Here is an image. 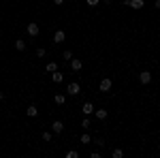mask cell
Listing matches in <instances>:
<instances>
[{"instance_id": "8", "label": "cell", "mask_w": 160, "mask_h": 158, "mask_svg": "<svg viewBox=\"0 0 160 158\" xmlns=\"http://www.w3.org/2000/svg\"><path fill=\"white\" fill-rule=\"evenodd\" d=\"M26 113H28L30 118H36V116H38V109H36L34 105H32V107H28V109H26Z\"/></svg>"}, {"instance_id": "6", "label": "cell", "mask_w": 160, "mask_h": 158, "mask_svg": "<svg viewBox=\"0 0 160 158\" xmlns=\"http://www.w3.org/2000/svg\"><path fill=\"white\" fill-rule=\"evenodd\" d=\"M28 34L30 36H36L38 34V24H28Z\"/></svg>"}, {"instance_id": "13", "label": "cell", "mask_w": 160, "mask_h": 158, "mask_svg": "<svg viewBox=\"0 0 160 158\" xmlns=\"http://www.w3.org/2000/svg\"><path fill=\"white\" fill-rule=\"evenodd\" d=\"M94 111V107H92V103H83V113L88 116V113H92Z\"/></svg>"}, {"instance_id": "14", "label": "cell", "mask_w": 160, "mask_h": 158, "mask_svg": "<svg viewBox=\"0 0 160 158\" xmlns=\"http://www.w3.org/2000/svg\"><path fill=\"white\" fill-rule=\"evenodd\" d=\"M96 118H98V120H105V118H107V111H105V109H98V111H96Z\"/></svg>"}, {"instance_id": "17", "label": "cell", "mask_w": 160, "mask_h": 158, "mask_svg": "<svg viewBox=\"0 0 160 158\" xmlns=\"http://www.w3.org/2000/svg\"><path fill=\"white\" fill-rule=\"evenodd\" d=\"M77 156H79V154H77V152H75V150H70V152H66V158H77Z\"/></svg>"}, {"instance_id": "9", "label": "cell", "mask_w": 160, "mask_h": 158, "mask_svg": "<svg viewBox=\"0 0 160 158\" xmlns=\"http://www.w3.org/2000/svg\"><path fill=\"white\" fill-rule=\"evenodd\" d=\"M70 66H73V70H79L81 68V60H73L70 58Z\"/></svg>"}, {"instance_id": "1", "label": "cell", "mask_w": 160, "mask_h": 158, "mask_svg": "<svg viewBox=\"0 0 160 158\" xmlns=\"http://www.w3.org/2000/svg\"><path fill=\"white\" fill-rule=\"evenodd\" d=\"M139 81H141V83H150V81H152V73H150V70H143V73L139 75Z\"/></svg>"}, {"instance_id": "20", "label": "cell", "mask_w": 160, "mask_h": 158, "mask_svg": "<svg viewBox=\"0 0 160 158\" xmlns=\"http://www.w3.org/2000/svg\"><path fill=\"white\" fill-rule=\"evenodd\" d=\"M36 56H38V58H43V56H45V49H43V47H41V49H36Z\"/></svg>"}, {"instance_id": "12", "label": "cell", "mask_w": 160, "mask_h": 158, "mask_svg": "<svg viewBox=\"0 0 160 158\" xmlns=\"http://www.w3.org/2000/svg\"><path fill=\"white\" fill-rule=\"evenodd\" d=\"M53 41H56V43H62V41H64V32H62V30H58V32H56V36H53Z\"/></svg>"}, {"instance_id": "3", "label": "cell", "mask_w": 160, "mask_h": 158, "mask_svg": "<svg viewBox=\"0 0 160 158\" xmlns=\"http://www.w3.org/2000/svg\"><path fill=\"white\" fill-rule=\"evenodd\" d=\"M98 88H101V92H109V90H111V79H103Z\"/></svg>"}, {"instance_id": "4", "label": "cell", "mask_w": 160, "mask_h": 158, "mask_svg": "<svg viewBox=\"0 0 160 158\" xmlns=\"http://www.w3.org/2000/svg\"><path fill=\"white\" fill-rule=\"evenodd\" d=\"M66 92H68V94H70V96H75V94H79V83H68V90H66Z\"/></svg>"}, {"instance_id": "21", "label": "cell", "mask_w": 160, "mask_h": 158, "mask_svg": "<svg viewBox=\"0 0 160 158\" xmlns=\"http://www.w3.org/2000/svg\"><path fill=\"white\" fill-rule=\"evenodd\" d=\"M43 139H45V141H51V133H43Z\"/></svg>"}, {"instance_id": "16", "label": "cell", "mask_w": 160, "mask_h": 158, "mask_svg": "<svg viewBox=\"0 0 160 158\" xmlns=\"http://www.w3.org/2000/svg\"><path fill=\"white\" fill-rule=\"evenodd\" d=\"M122 156H124L122 150H113V158H122Z\"/></svg>"}, {"instance_id": "19", "label": "cell", "mask_w": 160, "mask_h": 158, "mask_svg": "<svg viewBox=\"0 0 160 158\" xmlns=\"http://www.w3.org/2000/svg\"><path fill=\"white\" fill-rule=\"evenodd\" d=\"M62 58H64V60H70V58H73V53H70V51H64Z\"/></svg>"}, {"instance_id": "22", "label": "cell", "mask_w": 160, "mask_h": 158, "mask_svg": "<svg viewBox=\"0 0 160 158\" xmlns=\"http://www.w3.org/2000/svg\"><path fill=\"white\" fill-rule=\"evenodd\" d=\"M96 2H98V0H88V4H92V7H94Z\"/></svg>"}, {"instance_id": "25", "label": "cell", "mask_w": 160, "mask_h": 158, "mask_svg": "<svg viewBox=\"0 0 160 158\" xmlns=\"http://www.w3.org/2000/svg\"><path fill=\"white\" fill-rule=\"evenodd\" d=\"M0 101H2V92H0Z\"/></svg>"}, {"instance_id": "15", "label": "cell", "mask_w": 160, "mask_h": 158, "mask_svg": "<svg viewBox=\"0 0 160 158\" xmlns=\"http://www.w3.org/2000/svg\"><path fill=\"white\" fill-rule=\"evenodd\" d=\"M90 141H92V137H90L88 133H83V135H81V143H90Z\"/></svg>"}, {"instance_id": "23", "label": "cell", "mask_w": 160, "mask_h": 158, "mask_svg": "<svg viewBox=\"0 0 160 158\" xmlns=\"http://www.w3.org/2000/svg\"><path fill=\"white\" fill-rule=\"evenodd\" d=\"M154 4H156V9H160V0H156V2H154Z\"/></svg>"}, {"instance_id": "24", "label": "cell", "mask_w": 160, "mask_h": 158, "mask_svg": "<svg viewBox=\"0 0 160 158\" xmlns=\"http://www.w3.org/2000/svg\"><path fill=\"white\" fill-rule=\"evenodd\" d=\"M53 2H56V4H62V2H64V0H53Z\"/></svg>"}, {"instance_id": "18", "label": "cell", "mask_w": 160, "mask_h": 158, "mask_svg": "<svg viewBox=\"0 0 160 158\" xmlns=\"http://www.w3.org/2000/svg\"><path fill=\"white\" fill-rule=\"evenodd\" d=\"M56 103H58V105H62V103H64V94H56Z\"/></svg>"}, {"instance_id": "11", "label": "cell", "mask_w": 160, "mask_h": 158, "mask_svg": "<svg viewBox=\"0 0 160 158\" xmlns=\"http://www.w3.org/2000/svg\"><path fill=\"white\" fill-rule=\"evenodd\" d=\"M51 79H53V83H60V81H62L64 77H62V73H58V70H56V73L51 75Z\"/></svg>"}, {"instance_id": "26", "label": "cell", "mask_w": 160, "mask_h": 158, "mask_svg": "<svg viewBox=\"0 0 160 158\" xmlns=\"http://www.w3.org/2000/svg\"><path fill=\"white\" fill-rule=\"evenodd\" d=\"M0 51H2V47H0Z\"/></svg>"}, {"instance_id": "2", "label": "cell", "mask_w": 160, "mask_h": 158, "mask_svg": "<svg viewBox=\"0 0 160 158\" xmlns=\"http://www.w3.org/2000/svg\"><path fill=\"white\" fill-rule=\"evenodd\" d=\"M126 7H132V9H141L143 7V0H126Z\"/></svg>"}, {"instance_id": "5", "label": "cell", "mask_w": 160, "mask_h": 158, "mask_svg": "<svg viewBox=\"0 0 160 158\" xmlns=\"http://www.w3.org/2000/svg\"><path fill=\"white\" fill-rule=\"evenodd\" d=\"M51 130H53V133H62V130H64V124L60 122V120H56V122L51 124Z\"/></svg>"}, {"instance_id": "7", "label": "cell", "mask_w": 160, "mask_h": 158, "mask_svg": "<svg viewBox=\"0 0 160 158\" xmlns=\"http://www.w3.org/2000/svg\"><path fill=\"white\" fill-rule=\"evenodd\" d=\"M15 49H17V51H24V49H26V41L17 39V41H15Z\"/></svg>"}, {"instance_id": "10", "label": "cell", "mask_w": 160, "mask_h": 158, "mask_svg": "<svg viewBox=\"0 0 160 158\" xmlns=\"http://www.w3.org/2000/svg\"><path fill=\"white\" fill-rule=\"evenodd\" d=\"M45 68H47V73H56V70H58V64H56V62H49Z\"/></svg>"}]
</instances>
